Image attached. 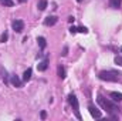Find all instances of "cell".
Returning a JSON list of instances; mask_svg holds the SVG:
<instances>
[{"instance_id": "18", "label": "cell", "mask_w": 122, "mask_h": 121, "mask_svg": "<svg viewBox=\"0 0 122 121\" xmlns=\"http://www.w3.org/2000/svg\"><path fill=\"white\" fill-rule=\"evenodd\" d=\"M67 54H68V47H67V46H64V49H62V53H61V56H62V57H67Z\"/></svg>"}, {"instance_id": "5", "label": "cell", "mask_w": 122, "mask_h": 121, "mask_svg": "<svg viewBox=\"0 0 122 121\" xmlns=\"http://www.w3.org/2000/svg\"><path fill=\"white\" fill-rule=\"evenodd\" d=\"M88 110H90V113H91V116L94 117V118H101V117H102L101 111H98V110L95 108V105L90 104V105H88Z\"/></svg>"}, {"instance_id": "3", "label": "cell", "mask_w": 122, "mask_h": 121, "mask_svg": "<svg viewBox=\"0 0 122 121\" xmlns=\"http://www.w3.org/2000/svg\"><path fill=\"white\" fill-rule=\"evenodd\" d=\"M68 101H70V104H71V107H72V110H74V113H75L77 118H78V120H81L80 105H78V100H77V97H75L74 94H70V95H68Z\"/></svg>"}, {"instance_id": "16", "label": "cell", "mask_w": 122, "mask_h": 121, "mask_svg": "<svg viewBox=\"0 0 122 121\" xmlns=\"http://www.w3.org/2000/svg\"><path fill=\"white\" fill-rule=\"evenodd\" d=\"M1 4L3 6H7V7H11L13 6V1L11 0H4V1H1Z\"/></svg>"}, {"instance_id": "2", "label": "cell", "mask_w": 122, "mask_h": 121, "mask_svg": "<svg viewBox=\"0 0 122 121\" xmlns=\"http://www.w3.org/2000/svg\"><path fill=\"white\" fill-rule=\"evenodd\" d=\"M119 73H117V71H112V70H104V71H101L99 74H98V77L101 78V80H104V81H111V83H115V81H118L119 80Z\"/></svg>"}, {"instance_id": "13", "label": "cell", "mask_w": 122, "mask_h": 121, "mask_svg": "<svg viewBox=\"0 0 122 121\" xmlns=\"http://www.w3.org/2000/svg\"><path fill=\"white\" fill-rule=\"evenodd\" d=\"M121 1H122V0H111V1H109V4H111V7H114V9H119Z\"/></svg>"}, {"instance_id": "11", "label": "cell", "mask_w": 122, "mask_h": 121, "mask_svg": "<svg viewBox=\"0 0 122 121\" xmlns=\"http://www.w3.org/2000/svg\"><path fill=\"white\" fill-rule=\"evenodd\" d=\"M47 6H48V3H47V0H38V3H37V7H38V10H46L47 9Z\"/></svg>"}, {"instance_id": "4", "label": "cell", "mask_w": 122, "mask_h": 121, "mask_svg": "<svg viewBox=\"0 0 122 121\" xmlns=\"http://www.w3.org/2000/svg\"><path fill=\"white\" fill-rule=\"evenodd\" d=\"M11 26H13V30L16 31V33H21V31L24 30V22H23V20L16 19V20L11 23Z\"/></svg>"}, {"instance_id": "20", "label": "cell", "mask_w": 122, "mask_h": 121, "mask_svg": "<svg viewBox=\"0 0 122 121\" xmlns=\"http://www.w3.org/2000/svg\"><path fill=\"white\" fill-rule=\"evenodd\" d=\"M40 116H41V118H43V120H46V117H47L46 111H41V114H40Z\"/></svg>"}, {"instance_id": "15", "label": "cell", "mask_w": 122, "mask_h": 121, "mask_svg": "<svg viewBox=\"0 0 122 121\" xmlns=\"http://www.w3.org/2000/svg\"><path fill=\"white\" fill-rule=\"evenodd\" d=\"M7 38H9V34H7V31H4V33L0 36V43H4V41H7Z\"/></svg>"}, {"instance_id": "1", "label": "cell", "mask_w": 122, "mask_h": 121, "mask_svg": "<svg viewBox=\"0 0 122 121\" xmlns=\"http://www.w3.org/2000/svg\"><path fill=\"white\" fill-rule=\"evenodd\" d=\"M98 104L102 107V108H105L108 113H109V116H111V118H118V116H117V111H118V107L114 104V103H111L109 100H107L105 97H102L101 94L98 95Z\"/></svg>"}, {"instance_id": "14", "label": "cell", "mask_w": 122, "mask_h": 121, "mask_svg": "<svg viewBox=\"0 0 122 121\" xmlns=\"http://www.w3.org/2000/svg\"><path fill=\"white\" fill-rule=\"evenodd\" d=\"M58 76H60L61 78H65V68H64L62 66L58 67Z\"/></svg>"}, {"instance_id": "17", "label": "cell", "mask_w": 122, "mask_h": 121, "mask_svg": "<svg viewBox=\"0 0 122 121\" xmlns=\"http://www.w3.org/2000/svg\"><path fill=\"white\" fill-rule=\"evenodd\" d=\"M115 64H118V66L122 67V56H117L115 57Z\"/></svg>"}, {"instance_id": "12", "label": "cell", "mask_w": 122, "mask_h": 121, "mask_svg": "<svg viewBox=\"0 0 122 121\" xmlns=\"http://www.w3.org/2000/svg\"><path fill=\"white\" fill-rule=\"evenodd\" d=\"M47 67H48V60L46 59V60H43L40 64H38V71H46Z\"/></svg>"}, {"instance_id": "24", "label": "cell", "mask_w": 122, "mask_h": 121, "mask_svg": "<svg viewBox=\"0 0 122 121\" xmlns=\"http://www.w3.org/2000/svg\"><path fill=\"white\" fill-rule=\"evenodd\" d=\"M0 1H4V0H0Z\"/></svg>"}, {"instance_id": "23", "label": "cell", "mask_w": 122, "mask_h": 121, "mask_svg": "<svg viewBox=\"0 0 122 121\" xmlns=\"http://www.w3.org/2000/svg\"><path fill=\"white\" fill-rule=\"evenodd\" d=\"M77 1H78V3H81V1H82V0H77Z\"/></svg>"}, {"instance_id": "6", "label": "cell", "mask_w": 122, "mask_h": 121, "mask_svg": "<svg viewBox=\"0 0 122 121\" xmlns=\"http://www.w3.org/2000/svg\"><path fill=\"white\" fill-rule=\"evenodd\" d=\"M57 22H58V19H57L56 16H48V17H46L44 24H46V26H54Z\"/></svg>"}, {"instance_id": "25", "label": "cell", "mask_w": 122, "mask_h": 121, "mask_svg": "<svg viewBox=\"0 0 122 121\" xmlns=\"http://www.w3.org/2000/svg\"><path fill=\"white\" fill-rule=\"evenodd\" d=\"M121 51H122V47H121Z\"/></svg>"}, {"instance_id": "21", "label": "cell", "mask_w": 122, "mask_h": 121, "mask_svg": "<svg viewBox=\"0 0 122 121\" xmlns=\"http://www.w3.org/2000/svg\"><path fill=\"white\" fill-rule=\"evenodd\" d=\"M70 31H71V33H77V31H78V29H77V27H74V26H72V27H71V29H70Z\"/></svg>"}, {"instance_id": "10", "label": "cell", "mask_w": 122, "mask_h": 121, "mask_svg": "<svg viewBox=\"0 0 122 121\" xmlns=\"http://www.w3.org/2000/svg\"><path fill=\"white\" fill-rule=\"evenodd\" d=\"M31 74H33V70H31V68H27V70L23 73V81H30Z\"/></svg>"}, {"instance_id": "7", "label": "cell", "mask_w": 122, "mask_h": 121, "mask_svg": "<svg viewBox=\"0 0 122 121\" xmlns=\"http://www.w3.org/2000/svg\"><path fill=\"white\" fill-rule=\"evenodd\" d=\"M109 97L114 101H122V93H118V91H111L109 93Z\"/></svg>"}, {"instance_id": "9", "label": "cell", "mask_w": 122, "mask_h": 121, "mask_svg": "<svg viewBox=\"0 0 122 121\" xmlns=\"http://www.w3.org/2000/svg\"><path fill=\"white\" fill-rule=\"evenodd\" d=\"M37 43H38V46H40V49H41V50H44V49L47 47V41H46V38H44L43 36L37 37Z\"/></svg>"}, {"instance_id": "8", "label": "cell", "mask_w": 122, "mask_h": 121, "mask_svg": "<svg viewBox=\"0 0 122 121\" xmlns=\"http://www.w3.org/2000/svg\"><path fill=\"white\" fill-rule=\"evenodd\" d=\"M10 81H11V84H13L16 88H20V87H21V80H20L17 76H13V77L10 78Z\"/></svg>"}, {"instance_id": "19", "label": "cell", "mask_w": 122, "mask_h": 121, "mask_svg": "<svg viewBox=\"0 0 122 121\" xmlns=\"http://www.w3.org/2000/svg\"><path fill=\"white\" fill-rule=\"evenodd\" d=\"M78 31H80V33L87 34V33H88V29H87V27H78Z\"/></svg>"}, {"instance_id": "22", "label": "cell", "mask_w": 122, "mask_h": 121, "mask_svg": "<svg viewBox=\"0 0 122 121\" xmlns=\"http://www.w3.org/2000/svg\"><path fill=\"white\" fill-rule=\"evenodd\" d=\"M19 1H20V3H24V1H27V0H19Z\"/></svg>"}]
</instances>
